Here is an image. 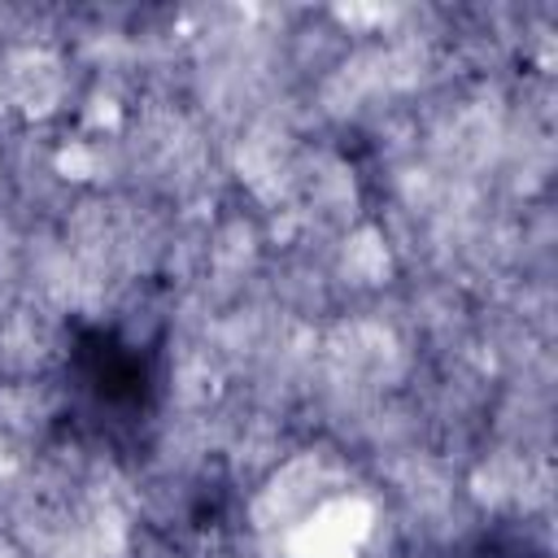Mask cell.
<instances>
[{"label": "cell", "mask_w": 558, "mask_h": 558, "mask_svg": "<svg viewBox=\"0 0 558 558\" xmlns=\"http://www.w3.org/2000/svg\"><path fill=\"white\" fill-rule=\"evenodd\" d=\"M458 558H545V549H541V541L532 532L493 527V532H480Z\"/></svg>", "instance_id": "obj_2"}, {"label": "cell", "mask_w": 558, "mask_h": 558, "mask_svg": "<svg viewBox=\"0 0 558 558\" xmlns=\"http://www.w3.org/2000/svg\"><path fill=\"white\" fill-rule=\"evenodd\" d=\"M166 362L157 340H144L118 323H78L65 344V392L78 423L118 440L140 432L161 405Z\"/></svg>", "instance_id": "obj_1"}]
</instances>
